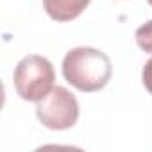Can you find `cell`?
Here are the masks:
<instances>
[{
    "instance_id": "obj_1",
    "label": "cell",
    "mask_w": 152,
    "mask_h": 152,
    "mask_svg": "<svg viewBox=\"0 0 152 152\" xmlns=\"http://www.w3.org/2000/svg\"><path fill=\"white\" fill-rule=\"evenodd\" d=\"M111 73V59L107 57V54L93 47L72 48L63 59L64 81L84 93H93L106 88Z\"/></svg>"
},
{
    "instance_id": "obj_2",
    "label": "cell",
    "mask_w": 152,
    "mask_h": 152,
    "mask_svg": "<svg viewBox=\"0 0 152 152\" xmlns=\"http://www.w3.org/2000/svg\"><path fill=\"white\" fill-rule=\"evenodd\" d=\"M56 81L52 63L38 54L25 56L13 72L15 90L27 102H39L50 93Z\"/></svg>"
},
{
    "instance_id": "obj_3",
    "label": "cell",
    "mask_w": 152,
    "mask_h": 152,
    "mask_svg": "<svg viewBox=\"0 0 152 152\" xmlns=\"http://www.w3.org/2000/svg\"><path fill=\"white\" fill-rule=\"evenodd\" d=\"M36 116L47 129L66 131L79 120V102L70 90L54 86L50 93L38 102Z\"/></svg>"
},
{
    "instance_id": "obj_4",
    "label": "cell",
    "mask_w": 152,
    "mask_h": 152,
    "mask_svg": "<svg viewBox=\"0 0 152 152\" xmlns=\"http://www.w3.org/2000/svg\"><path fill=\"white\" fill-rule=\"evenodd\" d=\"M91 0H43V9L56 22H72L79 18Z\"/></svg>"
},
{
    "instance_id": "obj_5",
    "label": "cell",
    "mask_w": 152,
    "mask_h": 152,
    "mask_svg": "<svg viewBox=\"0 0 152 152\" xmlns=\"http://www.w3.org/2000/svg\"><path fill=\"white\" fill-rule=\"evenodd\" d=\"M134 38H136L138 47L143 52L152 56V20H148L143 25H140L136 29V32H134Z\"/></svg>"
},
{
    "instance_id": "obj_6",
    "label": "cell",
    "mask_w": 152,
    "mask_h": 152,
    "mask_svg": "<svg viewBox=\"0 0 152 152\" xmlns=\"http://www.w3.org/2000/svg\"><path fill=\"white\" fill-rule=\"evenodd\" d=\"M141 79H143V86L147 88V91L152 95V59H148L143 66L141 72Z\"/></svg>"
},
{
    "instance_id": "obj_7",
    "label": "cell",
    "mask_w": 152,
    "mask_h": 152,
    "mask_svg": "<svg viewBox=\"0 0 152 152\" xmlns=\"http://www.w3.org/2000/svg\"><path fill=\"white\" fill-rule=\"evenodd\" d=\"M147 2H148V4H150V6H152V0H147Z\"/></svg>"
}]
</instances>
